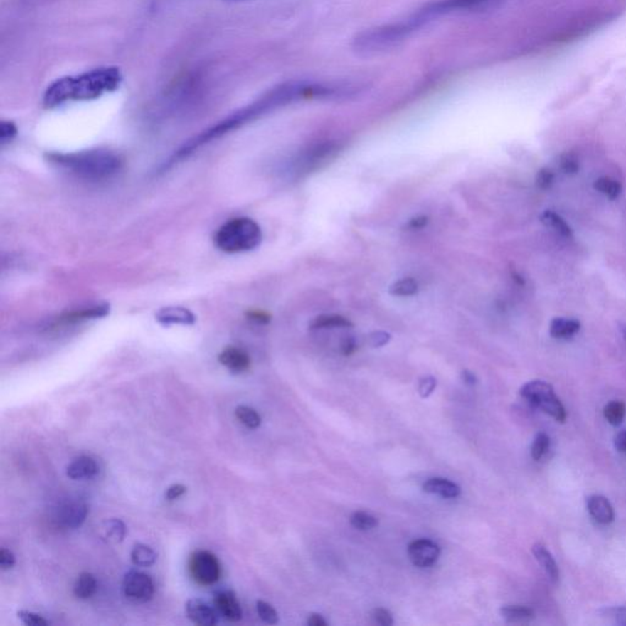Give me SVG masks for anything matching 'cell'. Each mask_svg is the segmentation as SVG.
<instances>
[{"mask_svg":"<svg viewBox=\"0 0 626 626\" xmlns=\"http://www.w3.org/2000/svg\"><path fill=\"white\" fill-rule=\"evenodd\" d=\"M331 95V88L326 87L322 85H313L307 83H289L282 85L279 87L274 88L268 92L265 96L248 105L246 108L241 109L239 112L233 114L226 120L217 124L216 127H211L208 130L202 132L201 135L189 141L186 144L179 149L171 163H175L176 159L189 156L195 149L207 144L212 139H217L219 136L224 135L229 131L234 130L236 127L244 125L246 122H251L256 117H261L263 114L268 113L273 109L283 105H290L292 102L301 100H309L314 97H329Z\"/></svg>","mask_w":626,"mask_h":626,"instance_id":"6da1fadb","label":"cell"},{"mask_svg":"<svg viewBox=\"0 0 626 626\" xmlns=\"http://www.w3.org/2000/svg\"><path fill=\"white\" fill-rule=\"evenodd\" d=\"M122 80L117 68H102L86 74L63 78L49 86L44 95V105L55 107L69 100H96L107 92L115 91Z\"/></svg>","mask_w":626,"mask_h":626,"instance_id":"7a4b0ae2","label":"cell"},{"mask_svg":"<svg viewBox=\"0 0 626 626\" xmlns=\"http://www.w3.org/2000/svg\"><path fill=\"white\" fill-rule=\"evenodd\" d=\"M49 159L57 166L69 170L78 178L100 181L117 175L124 166V159L120 154L107 151L95 149L75 153H54Z\"/></svg>","mask_w":626,"mask_h":626,"instance_id":"3957f363","label":"cell"},{"mask_svg":"<svg viewBox=\"0 0 626 626\" xmlns=\"http://www.w3.org/2000/svg\"><path fill=\"white\" fill-rule=\"evenodd\" d=\"M262 230L260 226L250 218H235L217 231L214 244L226 253L251 251L261 244Z\"/></svg>","mask_w":626,"mask_h":626,"instance_id":"277c9868","label":"cell"},{"mask_svg":"<svg viewBox=\"0 0 626 626\" xmlns=\"http://www.w3.org/2000/svg\"><path fill=\"white\" fill-rule=\"evenodd\" d=\"M520 396L529 403L548 413L558 422H566V411L561 404V399L556 396L554 389L549 383L544 381H531L522 386Z\"/></svg>","mask_w":626,"mask_h":626,"instance_id":"5b68a950","label":"cell"},{"mask_svg":"<svg viewBox=\"0 0 626 626\" xmlns=\"http://www.w3.org/2000/svg\"><path fill=\"white\" fill-rule=\"evenodd\" d=\"M189 570L192 578L202 586H212L222 574L218 558L208 551L192 553L189 561Z\"/></svg>","mask_w":626,"mask_h":626,"instance_id":"8992f818","label":"cell"},{"mask_svg":"<svg viewBox=\"0 0 626 626\" xmlns=\"http://www.w3.org/2000/svg\"><path fill=\"white\" fill-rule=\"evenodd\" d=\"M122 592L134 603H146L154 595V583L146 573L131 570L124 576Z\"/></svg>","mask_w":626,"mask_h":626,"instance_id":"52a82bcc","label":"cell"},{"mask_svg":"<svg viewBox=\"0 0 626 626\" xmlns=\"http://www.w3.org/2000/svg\"><path fill=\"white\" fill-rule=\"evenodd\" d=\"M408 554L413 566L418 568H428L438 561L440 549L430 539H418L409 544Z\"/></svg>","mask_w":626,"mask_h":626,"instance_id":"ba28073f","label":"cell"},{"mask_svg":"<svg viewBox=\"0 0 626 626\" xmlns=\"http://www.w3.org/2000/svg\"><path fill=\"white\" fill-rule=\"evenodd\" d=\"M88 506L80 500L66 502L58 509L57 521L65 529H78L87 518Z\"/></svg>","mask_w":626,"mask_h":626,"instance_id":"9c48e42d","label":"cell"},{"mask_svg":"<svg viewBox=\"0 0 626 626\" xmlns=\"http://www.w3.org/2000/svg\"><path fill=\"white\" fill-rule=\"evenodd\" d=\"M186 615L196 625L211 626L218 622L217 609L211 607L205 600L193 598L187 600Z\"/></svg>","mask_w":626,"mask_h":626,"instance_id":"30bf717a","label":"cell"},{"mask_svg":"<svg viewBox=\"0 0 626 626\" xmlns=\"http://www.w3.org/2000/svg\"><path fill=\"white\" fill-rule=\"evenodd\" d=\"M214 605L218 613L228 622H236L243 617V609L233 591H219L214 596Z\"/></svg>","mask_w":626,"mask_h":626,"instance_id":"8fae6325","label":"cell"},{"mask_svg":"<svg viewBox=\"0 0 626 626\" xmlns=\"http://www.w3.org/2000/svg\"><path fill=\"white\" fill-rule=\"evenodd\" d=\"M218 359L219 362L223 366H226V368L233 373H243L245 371H248L251 365L248 352L235 346L224 349Z\"/></svg>","mask_w":626,"mask_h":626,"instance_id":"7c38bea8","label":"cell"},{"mask_svg":"<svg viewBox=\"0 0 626 626\" xmlns=\"http://www.w3.org/2000/svg\"><path fill=\"white\" fill-rule=\"evenodd\" d=\"M587 510L597 522L602 525H608L614 521L615 514L614 509L605 497L591 496L587 498Z\"/></svg>","mask_w":626,"mask_h":626,"instance_id":"4fadbf2b","label":"cell"},{"mask_svg":"<svg viewBox=\"0 0 626 626\" xmlns=\"http://www.w3.org/2000/svg\"><path fill=\"white\" fill-rule=\"evenodd\" d=\"M98 474L96 461L90 457H78L66 467V474L71 479H88Z\"/></svg>","mask_w":626,"mask_h":626,"instance_id":"5bb4252c","label":"cell"},{"mask_svg":"<svg viewBox=\"0 0 626 626\" xmlns=\"http://www.w3.org/2000/svg\"><path fill=\"white\" fill-rule=\"evenodd\" d=\"M532 553H534V556H535L541 566L543 568L544 573L547 575L548 578L551 580V583L557 585L559 583L561 573H559V568H558L557 563L554 561V558H553L551 552L548 551L547 548L544 547L543 544L536 543L532 547Z\"/></svg>","mask_w":626,"mask_h":626,"instance_id":"9a60e30c","label":"cell"},{"mask_svg":"<svg viewBox=\"0 0 626 626\" xmlns=\"http://www.w3.org/2000/svg\"><path fill=\"white\" fill-rule=\"evenodd\" d=\"M580 328L581 324L578 319L557 317L552 319V322L549 324V334L554 339H570L578 334Z\"/></svg>","mask_w":626,"mask_h":626,"instance_id":"2e32d148","label":"cell"},{"mask_svg":"<svg viewBox=\"0 0 626 626\" xmlns=\"http://www.w3.org/2000/svg\"><path fill=\"white\" fill-rule=\"evenodd\" d=\"M156 319L161 324H193L195 314L184 307H164L156 313Z\"/></svg>","mask_w":626,"mask_h":626,"instance_id":"e0dca14e","label":"cell"},{"mask_svg":"<svg viewBox=\"0 0 626 626\" xmlns=\"http://www.w3.org/2000/svg\"><path fill=\"white\" fill-rule=\"evenodd\" d=\"M423 491L430 494H437V496L445 498V499H452L460 496L461 488L457 486V483L452 482L447 479H430L423 484Z\"/></svg>","mask_w":626,"mask_h":626,"instance_id":"ac0fdd59","label":"cell"},{"mask_svg":"<svg viewBox=\"0 0 626 626\" xmlns=\"http://www.w3.org/2000/svg\"><path fill=\"white\" fill-rule=\"evenodd\" d=\"M108 312L109 306L100 304V306H95V307H90V309L74 311V312L64 314L55 323L58 324H74V323L83 322V321H87V319L105 317V314H108Z\"/></svg>","mask_w":626,"mask_h":626,"instance_id":"d6986e66","label":"cell"},{"mask_svg":"<svg viewBox=\"0 0 626 626\" xmlns=\"http://www.w3.org/2000/svg\"><path fill=\"white\" fill-rule=\"evenodd\" d=\"M333 152H334V147L331 144H321V146L309 149V152L304 153V156H301L300 161H297V166H299V169L309 171V170L316 168L319 163H322V161L331 156Z\"/></svg>","mask_w":626,"mask_h":626,"instance_id":"ffe728a7","label":"cell"},{"mask_svg":"<svg viewBox=\"0 0 626 626\" xmlns=\"http://www.w3.org/2000/svg\"><path fill=\"white\" fill-rule=\"evenodd\" d=\"M539 219L544 226H547L548 229H552L554 233H557L563 238H571L573 230H571L569 224L556 212L544 211L543 213L539 216Z\"/></svg>","mask_w":626,"mask_h":626,"instance_id":"44dd1931","label":"cell"},{"mask_svg":"<svg viewBox=\"0 0 626 626\" xmlns=\"http://www.w3.org/2000/svg\"><path fill=\"white\" fill-rule=\"evenodd\" d=\"M500 615L503 617L505 622H513V624L529 622L535 617L534 610L529 607H524V605H505L500 609Z\"/></svg>","mask_w":626,"mask_h":626,"instance_id":"7402d4cb","label":"cell"},{"mask_svg":"<svg viewBox=\"0 0 626 626\" xmlns=\"http://www.w3.org/2000/svg\"><path fill=\"white\" fill-rule=\"evenodd\" d=\"M97 580L91 573H83L74 585V595L78 600H90L97 592Z\"/></svg>","mask_w":626,"mask_h":626,"instance_id":"603a6c76","label":"cell"},{"mask_svg":"<svg viewBox=\"0 0 626 626\" xmlns=\"http://www.w3.org/2000/svg\"><path fill=\"white\" fill-rule=\"evenodd\" d=\"M309 327L311 329L319 331V329H333V328H350L352 327V323L348 318L339 314H322L314 318Z\"/></svg>","mask_w":626,"mask_h":626,"instance_id":"cb8c5ba5","label":"cell"},{"mask_svg":"<svg viewBox=\"0 0 626 626\" xmlns=\"http://www.w3.org/2000/svg\"><path fill=\"white\" fill-rule=\"evenodd\" d=\"M131 561L135 566L148 568L156 563V554L147 544L137 543L131 551Z\"/></svg>","mask_w":626,"mask_h":626,"instance_id":"d4e9b609","label":"cell"},{"mask_svg":"<svg viewBox=\"0 0 626 626\" xmlns=\"http://www.w3.org/2000/svg\"><path fill=\"white\" fill-rule=\"evenodd\" d=\"M127 536V526L119 519H112L105 522L103 537L110 543H120Z\"/></svg>","mask_w":626,"mask_h":626,"instance_id":"484cf974","label":"cell"},{"mask_svg":"<svg viewBox=\"0 0 626 626\" xmlns=\"http://www.w3.org/2000/svg\"><path fill=\"white\" fill-rule=\"evenodd\" d=\"M235 416L244 426L248 427L250 430H256V428L261 426V416L253 408H248V406H244V405L238 406L235 409Z\"/></svg>","mask_w":626,"mask_h":626,"instance_id":"4316f807","label":"cell"},{"mask_svg":"<svg viewBox=\"0 0 626 626\" xmlns=\"http://www.w3.org/2000/svg\"><path fill=\"white\" fill-rule=\"evenodd\" d=\"M595 189L602 195L607 196L609 200H615L622 193V184L612 178H600L595 181Z\"/></svg>","mask_w":626,"mask_h":626,"instance_id":"83f0119b","label":"cell"},{"mask_svg":"<svg viewBox=\"0 0 626 626\" xmlns=\"http://www.w3.org/2000/svg\"><path fill=\"white\" fill-rule=\"evenodd\" d=\"M605 418L607 421L613 425V426H619L626 415V406L622 401H610L609 404L605 405Z\"/></svg>","mask_w":626,"mask_h":626,"instance_id":"f1b7e54d","label":"cell"},{"mask_svg":"<svg viewBox=\"0 0 626 626\" xmlns=\"http://www.w3.org/2000/svg\"><path fill=\"white\" fill-rule=\"evenodd\" d=\"M350 524L356 530L370 531L378 526V520L371 514L356 511L350 516Z\"/></svg>","mask_w":626,"mask_h":626,"instance_id":"f546056e","label":"cell"},{"mask_svg":"<svg viewBox=\"0 0 626 626\" xmlns=\"http://www.w3.org/2000/svg\"><path fill=\"white\" fill-rule=\"evenodd\" d=\"M418 292V283L411 278L400 279L389 287L391 295L401 296V297L415 295Z\"/></svg>","mask_w":626,"mask_h":626,"instance_id":"4dcf8cb0","label":"cell"},{"mask_svg":"<svg viewBox=\"0 0 626 626\" xmlns=\"http://www.w3.org/2000/svg\"><path fill=\"white\" fill-rule=\"evenodd\" d=\"M549 448H551V438L543 432H541V433L536 435L535 440L532 443L531 455L534 457V460H541L547 454Z\"/></svg>","mask_w":626,"mask_h":626,"instance_id":"1f68e13d","label":"cell"},{"mask_svg":"<svg viewBox=\"0 0 626 626\" xmlns=\"http://www.w3.org/2000/svg\"><path fill=\"white\" fill-rule=\"evenodd\" d=\"M559 166H561V169L566 174H576L578 171V168H580L578 154L575 152L563 153L561 158H559Z\"/></svg>","mask_w":626,"mask_h":626,"instance_id":"d6a6232c","label":"cell"},{"mask_svg":"<svg viewBox=\"0 0 626 626\" xmlns=\"http://www.w3.org/2000/svg\"><path fill=\"white\" fill-rule=\"evenodd\" d=\"M256 608L260 617L267 624L273 625L279 622L278 613L270 603H267L265 600H257Z\"/></svg>","mask_w":626,"mask_h":626,"instance_id":"836d02e7","label":"cell"},{"mask_svg":"<svg viewBox=\"0 0 626 626\" xmlns=\"http://www.w3.org/2000/svg\"><path fill=\"white\" fill-rule=\"evenodd\" d=\"M554 179H556V175L553 173L552 169L542 168L536 175V186L543 191L549 190L554 183Z\"/></svg>","mask_w":626,"mask_h":626,"instance_id":"e575fe53","label":"cell"},{"mask_svg":"<svg viewBox=\"0 0 626 626\" xmlns=\"http://www.w3.org/2000/svg\"><path fill=\"white\" fill-rule=\"evenodd\" d=\"M18 617L25 625L28 626H48V620H46L43 617H41L38 614L32 613L28 610H20Z\"/></svg>","mask_w":626,"mask_h":626,"instance_id":"d590c367","label":"cell"},{"mask_svg":"<svg viewBox=\"0 0 626 626\" xmlns=\"http://www.w3.org/2000/svg\"><path fill=\"white\" fill-rule=\"evenodd\" d=\"M16 134H18V129L14 125L13 122H1V127H0V141H1V144H8L9 141H11L16 136Z\"/></svg>","mask_w":626,"mask_h":626,"instance_id":"8d00e7d4","label":"cell"},{"mask_svg":"<svg viewBox=\"0 0 626 626\" xmlns=\"http://www.w3.org/2000/svg\"><path fill=\"white\" fill-rule=\"evenodd\" d=\"M372 619H373V622L376 624H379V625L382 626H391L394 622H393L391 612L384 608L374 609L373 612H372Z\"/></svg>","mask_w":626,"mask_h":626,"instance_id":"74e56055","label":"cell"},{"mask_svg":"<svg viewBox=\"0 0 626 626\" xmlns=\"http://www.w3.org/2000/svg\"><path fill=\"white\" fill-rule=\"evenodd\" d=\"M435 387H437V381L433 377H425L418 383V393L423 399H426L435 391Z\"/></svg>","mask_w":626,"mask_h":626,"instance_id":"f35d334b","label":"cell"},{"mask_svg":"<svg viewBox=\"0 0 626 626\" xmlns=\"http://www.w3.org/2000/svg\"><path fill=\"white\" fill-rule=\"evenodd\" d=\"M605 614L609 619L617 625L626 626V608L625 607H614L605 610Z\"/></svg>","mask_w":626,"mask_h":626,"instance_id":"ab89813d","label":"cell"},{"mask_svg":"<svg viewBox=\"0 0 626 626\" xmlns=\"http://www.w3.org/2000/svg\"><path fill=\"white\" fill-rule=\"evenodd\" d=\"M389 340H391V334H388L386 331H373L372 334L368 335V344L373 348H382L389 343Z\"/></svg>","mask_w":626,"mask_h":626,"instance_id":"60d3db41","label":"cell"},{"mask_svg":"<svg viewBox=\"0 0 626 626\" xmlns=\"http://www.w3.org/2000/svg\"><path fill=\"white\" fill-rule=\"evenodd\" d=\"M15 563H16V558L14 556V553L10 552L9 549H6V548H3L0 551V566H1V569H13Z\"/></svg>","mask_w":626,"mask_h":626,"instance_id":"b9f144b4","label":"cell"},{"mask_svg":"<svg viewBox=\"0 0 626 626\" xmlns=\"http://www.w3.org/2000/svg\"><path fill=\"white\" fill-rule=\"evenodd\" d=\"M186 491L187 488L185 487L184 484H180V483H178V484H173V486H170V487L166 489V500L171 502V500L178 499L180 497H183L184 494L186 493Z\"/></svg>","mask_w":626,"mask_h":626,"instance_id":"7bdbcfd3","label":"cell"},{"mask_svg":"<svg viewBox=\"0 0 626 626\" xmlns=\"http://www.w3.org/2000/svg\"><path fill=\"white\" fill-rule=\"evenodd\" d=\"M357 345L356 341L354 338H346V339L343 340V343H341V352H343L345 356H349V355H351L356 350Z\"/></svg>","mask_w":626,"mask_h":626,"instance_id":"ee69618b","label":"cell"},{"mask_svg":"<svg viewBox=\"0 0 626 626\" xmlns=\"http://www.w3.org/2000/svg\"><path fill=\"white\" fill-rule=\"evenodd\" d=\"M614 444H615V448H617L619 452L626 454V430H622V432H619V433L615 435V438H614Z\"/></svg>","mask_w":626,"mask_h":626,"instance_id":"f6af8a7d","label":"cell"},{"mask_svg":"<svg viewBox=\"0 0 626 626\" xmlns=\"http://www.w3.org/2000/svg\"><path fill=\"white\" fill-rule=\"evenodd\" d=\"M307 624L309 626H327L328 625V622L323 619L322 615H319V614H311L309 615V619H307Z\"/></svg>","mask_w":626,"mask_h":626,"instance_id":"bcb514c9","label":"cell"},{"mask_svg":"<svg viewBox=\"0 0 626 626\" xmlns=\"http://www.w3.org/2000/svg\"><path fill=\"white\" fill-rule=\"evenodd\" d=\"M427 218L426 217H418L413 219L411 222L409 223L410 228H413V229H420L422 226H425L427 224Z\"/></svg>","mask_w":626,"mask_h":626,"instance_id":"7dc6e473","label":"cell"},{"mask_svg":"<svg viewBox=\"0 0 626 626\" xmlns=\"http://www.w3.org/2000/svg\"><path fill=\"white\" fill-rule=\"evenodd\" d=\"M462 381L466 383V384H469V386H474L476 384V377H474V374L469 372V371H464L462 372Z\"/></svg>","mask_w":626,"mask_h":626,"instance_id":"c3c4849f","label":"cell"},{"mask_svg":"<svg viewBox=\"0 0 626 626\" xmlns=\"http://www.w3.org/2000/svg\"><path fill=\"white\" fill-rule=\"evenodd\" d=\"M622 338H624V340L626 341V323L622 326Z\"/></svg>","mask_w":626,"mask_h":626,"instance_id":"681fc988","label":"cell"}]
</instances>
